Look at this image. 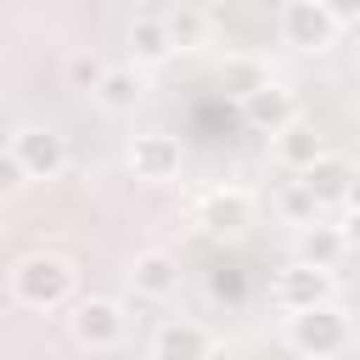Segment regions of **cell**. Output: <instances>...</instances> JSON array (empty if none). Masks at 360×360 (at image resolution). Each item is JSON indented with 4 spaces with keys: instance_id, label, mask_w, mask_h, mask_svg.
<instances>
[{
    "instance_id": "cell-1",
    "label": "cell",
    "mask_w": 360,
    "mask_h": 360,
    "mask_svg": "<svg viewBox=\"0 0 360 360\" xmlns=\"http://www.w3.org/2000/svg\"><path fill=\"white\" fill-rule=\"evenodd\" d=\"M11 298L22 309H62L73 298V259H62V253H22L11 264Z\"/></svg>"
},
{
    "instance_id": "cell-2",
    "label": "cell",
    "mask_w": 360,
    "mask_h": 360,
    "mask_svg": "<svg viewBox=\"0 0 360 360\" xmlns=\"http://www.w3.org/2000/svg\"><path fill=\"white\" fill-rule=\"evenodd\" d=\"M349 338H354L349 309H343V304H332V298L287 315V349H292V354H304V360H332V354H343V349H349Z\"/></svg>"
},
{
    "instance_id": "cell-3",
    "label": "cell",
    "mask_w": 360,
    "mask_h": 360,
    "mask_svg": "<svg viewBox=\"0 0 360 360\" xmlns=\"http://www.w3.org/2000/svg\"><path fill=\"white\" fill-rule=\"evenodd\" d=\"M11 158L22 163V174L28 180H56L62 169H68V141L56 135V129H45V124H22V129H11Z\"/></svg>"
},
{
    "instance_id": "cell-4",
    "label": "cell",
    "mask_w": 360,
    "mask_h": 360,
    "mask_svg": "<svg viewBox=\"0 0 360 360\" xmlns=\"http://www.w3.org/2000/svg\"><path fill=\"white\" fill-rule=\"evenodd\" d=\"M332 287H338V276H332L326 264H304V259H292L287 270H276L270 298H276V309H281V315H292V309L326 304V298H332Z\"/></svg>"
},
{
    "instance_id": "cell-5",
    "label": "cell",
    "mask_w": 360,
    "mask_h": 360,
    "mask_svg": "<svg viewBox=\"0 0 360 360\" xmlns=\"http://www.w3.org/2000/svg\"><path fill=\"white\" fill-rule=\"evenodd\" d=\"M124 304L118 298H79L73 304V315H68V332H73V343H84V349H118L124 343Z\"/></svg>"
},
{
    "instance_id": "cell-6",
    "label": "cell",
    "mask_w": 360,
    "mask_h": 360,
    "mask_svg": "<svg viewBox=\"0 0 360 360\" xmlns=\"http://www.w3.org/2000/svg\"><path fill=\"white\" fill-rule=\"evenodd\" d=\"M298 186L315 197V208H349V202H354V163H349L343 152H321V158L298 174Z\"/></svg>"
},
{
    "instance_id": "cell-7",
    "label": "cell",
    "mask_w": 360,
    "mask_h": 360,
    "mask_svg": "<svg viewBox=\"0 0 360 360\" xmlns=\"http://www.w3.org/2000/svg\"><path fill=\"white\" fill-rule=\"evenodd\" d=\"M124 163H129V174H135V180L163 186V180H174V174H180V141H174V135H163V129H146V135H135V141H129Z\"/></svg>"
},
{
    "instance_id": "cell-8",
    "label": "cell",
    "mask_w": 360,
    "mask_h": 360,
    "mask_svg": "<svg viewBox=\"0 0 360 360\" xmlns=\"http://www.w3.org/2000/svg\"><path fill=\"white\" fill-rule=\"evenodd\" d=\"M197 225L208 236H236V231L253 225V197L242 186H214V191L197 197Z\"/></svg>"
},
{
    "instance_id": "cell-9",
    "label": "cell",
    "mask_w": 360,
    "mask_h": 360,
    "mask_svg": "<svg viewBox=\"0 0 360 360\" xmlns=\"http://www.w3.org/2000/svg\"><path fill=\"white\" fill-rule=\"evenodd\" d=\"M281 39L292 51H332L338 45V22L315 0H287L281 6Z\"/></svg>"
},
{
    "instance_id": "cell-10",
    "label": "cell",
    "mask_w": 360,
    "mask_h": 360,
    "mask_svg": "<svg viewBox=\"0 0 360 360\" xmlns=\"http://www.w3.org/2000/svg\"><path fill=\"white\" fill-rule=\"evenodd\" d=\"M321 152H326L321 129H315L309 118H298V112H292V118H287V124L270 135V158H276L281 169H292V174H304V169H309Z\"/></svg>"
},
{
    "instance_id": "cell-11",
    "label": "cell",
    "mask_w": 360,
    "mask_h": 360,
    "mask_svg": "<svg viewBox=\"0 0 360 360\" xmlns=\"http://www.w3.org/2000/svg\"><path fill=\"white\" fill-rule=\"evenodd\" d=\"M129 287H135V298H169V292H180V259L169 248H141L129 259Z\"/></svg>"
},
{
    "instance_id": "cell-12",
    "label": "cell",
    "mask_w": 360,
    "mask_h": 360,
    "mask_svg": "<svg viewBox=\"0 0 360 360\" xmlns=\"http://www.w3.org/2000/svg\"><path fill=\"white\" fill-rule=\"evenodd\" d=\"M292 112H298V101H292V90H287V84H276V79H264L259 90H248V96H242V124H248V129H259V135H276Z\"/></svg>"
},
{
    "instance_id": "cell-13",
    "label": "cell",
    "mask_w": 360,
    "mask_h": 360,
    "mask_svg": "<svg viewBox=\"0 0 360 360\" xmlns=\"http://www.w3.org/2000/svg\"><path fill=\"white\" fill-rule=\"evenodd\" d=\"M208 349H214V338L186 315H169L152 332V360H208Z\"/></svg>"
},
{
    "instance_id": "cell-14",
    "label": "cell",
    "mask_w": 360,
    "mask_h": 360,
    "mask_svg": "<svg viewBox=\"0 0 360 360\" xmlns=\"http://www.w3.org/2000/svg\"><path fill=\"white\" fill-rule=\"evenodd\" d=\"M90 96H96V107H101V112H135V101L146 96V79H141V68H135V62H107Z\"/></svg>"
},
{
    "instance_id": "cell-15",
    "label": "cell",
    "mask_w": 360,
    "mask_h": 360,
    "mask_svg": "<svg viewBox=\"0 0 360 360\" xmlns=\"http://www.w3.org/2000/svg\"><path fill=\"white\" fill-rule=\"evenodd\" d=\"M349 253V231L343 225H321V219H309V225H298V259L304 264H338Z\"/></svg>"
},
{
    "instance_id": "cell-16",
    "label": "cell",
    "mask_w": 360,
    "mask_h": 360,
    "mask_svg": "<svg viewBox=\"0 0 360 360\" xmlns=\"http://www.w3.org/2000/svg\"><path fill=\"white\" fill-rule=\"evenodd\" d=\"M129 56H135L141 68H158V62L174 56V45H169V34H163V17L141 11V17L129 22Z\"/></svg>"
},
{
    "instance_id": "cell-17",
    "label": "cell",
    "mask_w": 360,
    "mask_h": 360,
    "mask_svg": "<svg viewBox=\"0 0 360 360\" xmlns=\"http://www.w3.org/2000/svg\"><path fill=\"white\" fill-rule=\"evenodd\" d=\"M163 34L174 51H202L208 45V6H174L163 11Z\"/></svg>"
},
{
    "instance_id": "cell-18",
    "label": "cell",
    "mask_w": 360,
    "mask_h": 360,
    "mask_svg": "<svg viewBox=\"0 0 360 360\" xmlns=\"http://www.w3.org/2000/svg\"><path fill=\"white\" fill-rule=\"evenodd\" d=\"M264 79H270V68H264V62H253V56H225V62H219V84H225L236 101H242L248 90H259Z\"/></svg>"
},
{
    "instance_id": "cell-19",
    "label": "cell",
    "mask_w": 360,
    "mask_h": 360,
    "mask_svg": "<svg viewBox=\"0 0 360 360\" xmlns=\"http://www.w3.org/2000/svg\"><path fill=\"white\" fill-rule=\"evenodd\" d=\"M281 214H287V219H292V225H309V219H315V214H321V208H315V197H309V191H304V186H298V180H292V186H287V191H281Z\"/></svg>"
},
{
    "instance_id": "cell-20",
    "label": "cell",
    "mask_w": 360,
    "mask_h": 360,
    "mask_svg": "<svg viewBox=\"0 0 360 360\" xmlns=\"http://www.w3.org/2000/svg\"><path fill=\"white\" fill-rule=\"evenodd\" d=\"M101 68H107L101 56H73V62H68V84L90 96V90H96V79H101Z\"/></svg>"
},
{
    "instance_id": "cell-21",
    "label": "cell",
    "mask_w": 360,
    "mask_h": 360,
    "mask_svg": "<svg viewBox=\"0 0 360 360\" xmlns=\"http://www.w3.org/2000/svg\"><path fill=\"white\" fill-rule=\"evenodd\" d=\"M22 186H28V174H22V163L11 158V146H0V202H6V197H17Z\"/></svg>"
},
{
    "instance_id": "cell-22",
    "label": "cell",
    "mask_w": 360,
    "mask_h": 360,
    "mask_svg": "<svg viewBox=\"0 0 360 360\" xmlns=\"http://www.w3.org/2000/svg\"><path fill=\"white\" fill-rule=\"evenodd\" d=\"M315 6H321V11H326V17H332V22H338V28H343V22H354V17H360V0H315Z\"/></svg>"
},
{
    "instance_id": "cell-23",
    "label": "cell",
    "mask_w": 360,
    "mask_h": 360,
    "mask_svg": "<svg viewBox=\"0 0 360 360\" xmlns=\"http://www.w3.org/2000/svg\"><path fill=\"white\" fill-rule=\"evenodd\" d=\"M197 6H219V0H197Z\"/></svg>"
},
{
    "instance_id": "cell-24",
    "label": "cell",
    "mask_w": 360,
    "mask_h": 360,
    "mask_svg": "<svg viewBox=\"0 0 360 360\" xmlns=\"http://www.w3.org/2000/svg\"><path fill=\"white\" fill-rule=\"evenodd\" d=\"M0 236H6V219H0Z\"/></svg>"
}]
</instances>
